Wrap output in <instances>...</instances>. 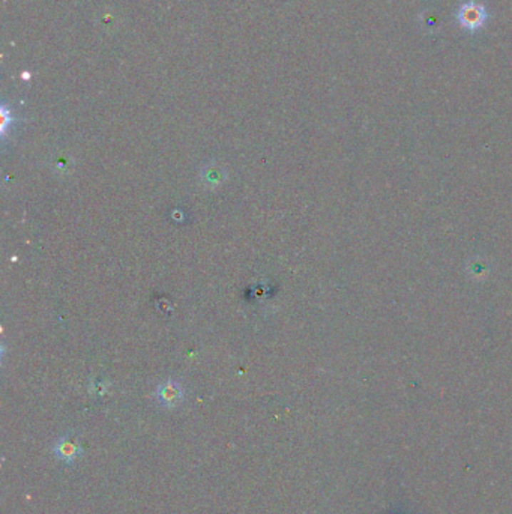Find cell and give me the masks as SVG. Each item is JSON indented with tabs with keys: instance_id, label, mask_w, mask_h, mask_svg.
Returning a JSON list of instances; mask_svg holds the SVG:
<instances>
[{
	"instance_id": "1",
	"label": "cell",
	"mask_w": 512,
	"mask_h": 514,
	"mask_svg": "<svg viewBox=\"0 0 512 514\" xmlns=\"http://www.w3.org/2000/svg\"><path fill=\"white\" fill-rule=\"evenodd\" d=\"M457 19L460 26L466 29V31L476 32L486 26L488 12L483 4L475 2V0H467V2L461 4V6L459 8Z\"/></svg>"
},
{
	"instance_id": "3",
	"label": "cell",
	"mask_w": 512,
	"mask_h": 514,
	"mask_svg": "<svg viewBox=\"0 0 512 514\" xmlns=\"http://www.w3.org/2000/svg\"><path fill=\"white\" fill-rule=\"evenodd\" d=\"M53 453L66 463H73L83 453V448L69 439V436L61 438L53 447Z\"/></svg>"
},
{
	"instance_id": "2",
	"label": "cell",
	"mask_w": 512,
	"mask_h": 514,
	"mask_svg": "<svg viewBox=\"0 0 512 514\" xmlns=\"http://www.w3.org/2000/svg\"><path fill=\"white\" fill-rule=\"evenodd\" d=\"M156 397H158L160 403L165 408H176L182 400H183V390L180 385L175 381H167L161 383L156 391Z\"/></svg>"
}]
</instances>
